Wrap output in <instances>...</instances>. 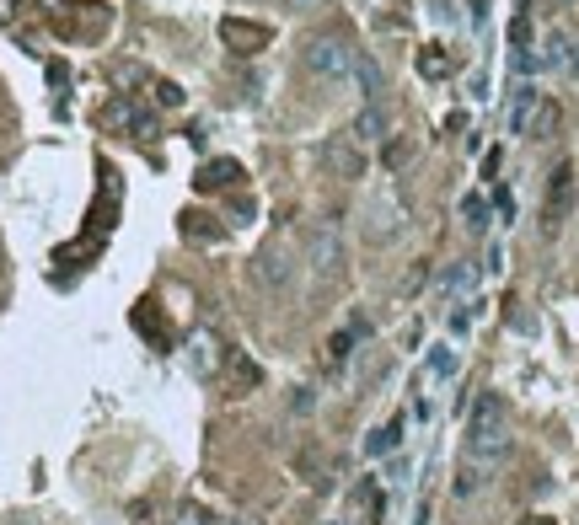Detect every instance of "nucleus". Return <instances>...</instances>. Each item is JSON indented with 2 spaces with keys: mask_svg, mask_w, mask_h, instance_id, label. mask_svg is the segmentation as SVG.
I'll return each instance as SVG.
<instances>
[{
  "mask_svg": "<svg viewBox=\"0 0 579 525\" xmlns=\"http://www.w3.org/2000/svg\"><path fill=\"white\" fill-rule=\"evenodd\" d=\"M150 102H156V107H183L188 91H183L177 80H150Z\"/></svg>",
  "mask_w": 579,
  "mask_h": 525,
  "instance_id": "obj_23",
  "label": "nucleus"
},
{
  "mask_svg": "<svg viewBox=\"0 0 579 525\" xmlns=\"http://www.w3.org/2000/svg\"><path fill=\"white\" fill-rule=\"evenodd\" d=\"M220 43L231 54H263L274 43V27L268 21H247V16H226L220 21Z\"/></svg>",
  "mask_w": 579,
  "mask_h": 525,
  "instance_id": "obj_4",
  "label": "nucleus"
},
{
  "mask_svg": "<svg viewBox=\"0 0 579 525\" xmlns=\"http://www.w3.org/2000/svg\"><path fill=\"white\" fill-rule=\"evenodd\" d=\"M365 333V322H354V327H338L333 338H328V365L338 370V365H349V354H354V338Z\"/></svg>",
  "mask_w": 579,
  "mask_h": 525,
  "instance_id": "obj_18",
  "label": "nucleus"
},
{
  "mask_svg": "<svg viewBox=\"0 0 579 525\" xmlns=\"http://www.w3.org/2000/svg\"><path fill=\"white\" fill-rule=\"evenodd\" d=\"M473 284H478V268H473V263H446V274L435 279V295L451 301V295H467Z\"/></svg>",
  "mask_w": 579,
  "mask_h": 525,
  "instance_id": "obj_15",
  "label": "nucleus"
},
{
  "mask_svg": "<svg viewBox=\"0 0 579 525\" xmlns=\"http://www.w3.org/2000/svg\"><path fill=\"white\" fill-rule=\"evenodd\" d=\"M328 166H333V177L354 182V177H365V150L349 134H338V140H328Z\"/></svg>",
  "mask_w": 579,
  "mask_h": 525,
  "instance_id": "obj_10",
  "label": "nucleus"
},
{
  "mask_svg": "<svg viewBox=\"0 0 579 525\" xmlns=\"http://www.w3.org/2000/svg\"><path fill=\"white\" fill-rule=\"evenodd\" d=\"M387 134H392V118H387L381 102H365V107L354 113V123H349V140H354V145H381Z\"/></svg>",
  "mask_w": 579,
  "mask_h": 525,
  "instance_id": "obj_9",
  "label": "nucleus"
},
{
  "mask_svg": "<svg viewBox=\"0 0 579 525\" xmlns=\"http://www.w3.org/2000/svg\"><path fill=\"white\" fill-rule=\"evenodd\" d=\"M569 59H575V43H569L564 32H553V38L542 43V64H548V70H564Z\"/></svg>",
  "mask_w": 579,
  "mask_h": 525,
  "instance_id": "obj_22",
  "label": "nucleus"
},
{
  "mask_svg": "<svg viewBox=\"0 0 579 525\" xmlns=\"http://www.w3.org/2000/svg\"><path fill=\"white\" fill-rule=\"evenodd\" d=\"M290 5H295V11H311V5H322V0H290Z\"/></svg>",
  "mask_w": 579,
  "mask_h": 525,
  "instance_id": "obj_38",
  "label": "nucleus"
},
{
  "mask_svg": "<svg viewBox=\"0 0 579 525\" xmlns=\"http://www.w3.org/2000/svg\"><path fill=\"white\" fill-rule=\"evenodd\" d=\"M188 365H193L199 376H215V370L226 365V354H220V338H215V333H199V338H188Z\"/></svg>",
  "mask_w": 579,
  "mask_h": 525,
  "instance_id": "obj_13",
  "label": "nucleus"
},
{
  "mask_svg": "<svg viewBox=\"0 0 579 525\" xmlns=\"http://www.w3.org/2000/svg\"><path fill=\"white\" fill-rule=\"evenodd\" d=\"M247 172H242V161L236 156H215V161H204V172H199V188L204 193H220V188H236Z\"/></svg>",
  "mask_w": 579,
  "mask_h": 525,
  "instance_id": "obj_11",
  "label": "nucleus"
},
{
  "mask_svg": "<svg viewBox=\"0 0 579 525\" xmlns=\"http://www.w3.org/2000/svg\"><path fill=\"white\" fill-rule=\"evenodd\" d=\"M413 525H430V504H419V515H413Z\"/></svg>",
  "mask_w": 579,
  "mask_h": 525,
  "instance_id": "obj_37",
  "label": "nucleus"
},
{
  "mask_svg": "<svg viewBox=\"0 0 579 525\" xmlns=\"http://www.w3.org/2000/svg\"><path fill=\"white\" fill-rule=\"evenodd\" d=\"M349 80L360 86V97H365V102H381V91H387V75H381V64H376L370 54H360V59H354V75H349Z\"/></svg>",
  "mask_w": 579,
  "mask_h": 525,
  "instance_id": "obj_14",
  "label": "nucleus"
},
{
  "mask_svg": "<svg viewBox=\"0 0 579 525\" xmlns=\"http://www.w3.org/2000/svg\"><path fill=\"white\" fill-rule=\"evenodd\" d=\"M231 220L247 225V220H252V199H236V204H231Z\"/></svg>",
  "mask_w": 579,
  "mask_h": 525,
  "instance_id": "obj_30",
  "label": "nucleus"
},
{
  "mask_svg": "<svg viewBox=\"0 0 579 525\" xmlns=\"http://www.w3.org/2000/svg\"><path fill=\"white\" fill-rule=\"evenodd\" d=\"M290 274H295V263L279 252V247H268V252H258V263H252V279L268 290V295H285L290 290Z\"/></svg>",
  "mask_w": 579,
  "mask_h": 525,
  "instance_id": "obj_8",
  "label": "nucleus"
},
{
  "mask_svg": "<svg viewBox=\"0 0 579 525\" xmlns=\"http://www.w3.org/2000/svg\"><path fill=\"white\" fill-rule=\"evenodd\" d=\"M413 161V140H387V150H381V166L387 172H403Z\"/></svg>",
  "mask_w": 579,
  "mask_h": 525,
  "instance_id": "obj_24",
  "label": "nucleus"
},
{
  "mask_svg": "<svg viewBox=\"0 0 579 525\" xmlns=\"http://www.w3.org/2000/svg\"><path fill=\"white\" fill-rule=\"evenodd\" d=\"M397 445H403V419H392V424H381V429H370V435H365V456H370V461L392 456Z\"/></svg>",
  "mask_w": 579,
  "mask_h": 525,
  "instance_id": "obj_16",
  "label": "nucleus"
},
{
  "mask_svg": "<svg viewBox=\"0 0 579 525\" xmlns=\"http://www.w3.org/2000/svg\"><path fill=\"white\" fill-rule=\"evenodd\" d=\"M575 209V161H558L548 177V199H542V231H558Z\"/></svg>",
  "mask_w": 579,
  "mask_h": 525,
  "instance_id": "obj_3",
  "label": "nucleus"
},
{
  "mask_svg": "<svg viewBox=\"0 0 579 525\" xmlns=\"http://www.w3.org/2000/svg\"><path fill=\"white\" fill-rule=\"evenodd\" d=\"M558 5H579V0H558Z\"/></svg>",
  "mask_w": 579,
  "mask_h": 525,
  "instance_id": "obj_40",
  "label": "nucleus"
},
{
  "mask_svg": "<svg viewBox=\"0 0 579 525\" xmlns=\"http://www.w3.org/2000/svg\"><path fill=\"white\" fill-rule=\"evenodd\" d=\"M102 123H113V129H129L134 140H156V134H161V123H156V113H145V107H134L129 97H118V102H107V113H102Z\"/></svg>",
  "mask_w": 579,
  "mask_h": 525,
  "instance_id": "obj_6",
  "label": "nucleus"
},
{
  "mask_svg": "<svg viewBox=\"0 0 579 525\" xmlns=\"http://www.w3.org/2000/svg\"><path fill=\"white\" fill-rule=\"evenodd\" d=\"M134 327H140L145 338H156V343H166V338H172V327H166V317L156 322V317H150V306H134Z\"/></svg>",
  "mask_w": 579,
  "mask_h": 525,
  "instance_id": "obj_25",
  "label": "nucleus"
},
{
  "mask_svg": "<svg viewBox=\"0 0 579 525\" xmlns=\"http://www.w3.org/2000/svg\"><path fill=\"white\" fill-rule=\"evenodd\" d=\"M11 525H32V521H11Z\"/></svg>",
  "mask_w": 579,
  "mask_h": 525,
  "instance_id": "obj_42",
  "label": "nucleus"
},
{
  "mask_svg": "<svg viewBox=\"0 0 579 525\" xmlns=\"http://www.w3.org/2000/svg\"><path fill=\"white\" fill-rule=\"evenodd\" d=\"M483 268H489V274H505V247H499V241L489 247V263H483Z\"/></svg>",
  "mask_w": 579,
  "mask_h": 525,
  "instance_id": "obj_31",
  "label": "nucleus"
},
{
  "mask_svg": "<svg viewBox=\"0 0 579 525\" xmlns=\"http://www.w3.org/2000/svg\"><path fill=\"white\" fill-rule=\"evenodd\" d=\"M483 478H489V472H483V467H473V461H467V467H462V472H456V483H451V494H456V499H473V494H478V488H483Z\"/></svg>",
  "mask_w": 579,
  "mask_h": 525,
  "instance_id": "obj_26",
  "label": "nucleus"
},
{
  "mask_svg": "<svg viewBox=\"0 0 579 525\" xmlns=\"http://www.w3.org/2000/svg\"><path fill=\"white\" fill-rule=\"evenodd\" d=\"M11 16H16V0H0V27H5Z\"/></svg>",
  "mask_w": 579,
  "mask_h": 525,
  "instance_id": "obj_35",
  "label": "nucleus"
},
{
  "mask_svg": "<svg viewBox=\"0 0 579 525\" xmlns=\"http://www.w3.org/2000/svg\"><path fill=\"white\" fill-rule=\"evenodd\" d=\"M419 75L424 80H446L451 75V54L446 48H419Z\"/></svg>",
  "mask_w": 579,
  "mask_h": 525,
  "instance_id": "obj_21",
  "label": "nucleus"
},
{
  "mask_svg": "<svg viewBox=\"0 0 579 525\" xmlns=\"http://www.w3.org/2000/svg\"><path fill=\"white\" fill-rule=\"evenodd\" d=\"M354 59H360V48H349V43L333 38V32H322V38L306 43V70H311L317 80H349V75H354Z\"/></svg>",
  "mask_w": 579,
  "mask_h": 525,
  "instance_id": "obj_2",
  "label": "nucleus"
},
{
  "mask_svg": "<svg viewBox=\"0 0 579 525\" xmlns=\"http://www.w3.org/2000/svg\"><path fill=\"white\" fill-rule=\"evenodd\" d=\"M558 129H564V107H558L553 97H542V107L532 113V129H526V134H532V140H553Z\"/></svg>",
  "mask_w": 579,
  "mask_h": 525,
  "instance_id": "obj_17",
  "label": "nucleus"
},
{
  "mask_svg": "<svg viewBox=\"0 0 579 525\" xmlns=\"http://www.w3.org/2000/svg\"><path fill=\"white\" fill-rule=\"evenodd\" d=\"M467 5H473V11H467V16H473V27H483V21H489V0H467Z\"/></svg>",
  "mask_w": 579,
  "mask_h": 525,
  "instance_id": "obj_34",
  "label": "nucleus"
},
{
  "mask_svg": "<svg viewBox=\"0 0 579 525\" xmlns=\"http://www.w3.org/2000/svg\"><path fill=\"white\" fill-rule=\"evenodd\" d=\"M489 215H494V209H489V199H483V193H467V199H462V225H467L473 236H483V231H489Z\"/></svg>",
  "mask_w": 579,
  "mask_h": 525,
  "instance_id": "obj_19",
  "label": "nucleus"
},
{
  "mask_svg": "<svg viewBox=\"0 0 579 525\" xmlns=\"http://www.w3.org/2000/svg\"><path fill=\"white\" fill-rule=\"evenodd\" d=\"M322 525H344V521H322Z\"/></svg>",
  "mask_w": 579,
  "mask_h": 525,
  "instance_id": "obj_41",
  "label": "nucleus"
},
{
  "mask_svg": "<svg viewBox=\"0 0 579 525\" xmlns=\"http://www.w3.org/2000/svg\"><path fill=\"white\" fill-rule=\"evenodd\" d=\"M510 48H532V11L510 16Z\"/></svg>",
  "mask_w": 579,
  "mask_h": 525,
  "instance_id": "obj_27",
  "label": "nucleus"
},
{
  "mask_svg": "<svg viewBox=\"0 0 579 525\" xmlns=\"http://www.w3.org/2000/svg\"><path fill=\"white\" fill-rule=\"evenodd\" d=\"M569 70H575V75H579V48H575V59H569Z\"/></svg>",
  "mask_w": 579,
  "mask_h": 525,
  "instance_id": "obj_39",
  "label": "nucleus"
},
{
  "mask_svg": "<svg viewBox=\"0 0 579 525\" xmlns=\"http://www.w3.org/2000/svg\"><path fill=\"white\" fill-rule=\"evenodd\" d=\"M537 107H542V91H537L532 80H521V86H515V97H510V118H505V123H510V134H526Z\"/></svg>",
  "mask_w": 579,
  "mask_h": 525,
  "instance_id": "obj_12",
  "label": "nucleus"
},
{
  "mask_svg": "<svg viewBox=\"0 0 579 525\" xmlns=\"http://www.w3.org/2000/svg\"><path fill=\"white\" fill-rule=\"evenodd\" d=\"M236 381H242V386H258V381H263V370H258L252 360H236Z\"/></svg>",
  "mask_w": 579,
  "mask_h": 525,
  "instance_id": "obj_28",
  "label": "nucleus"
},
{
  "mask_svg": "<svg viewBox=\"0 0 579 525\" xmlns=\"http://www.w3.org/2000/svg\"><path fill=\"white\" fill-rule=\"evenodd\" d=\"M397 231H403V204H397L392 193L370 199V204H365V236H370V241H392Z\"/></svg>",
  "mask_w": 579,
  "mask_h": 525,
  "instance_id": "obj_7",
  "label": "nucleus"
},
{
  "mask_svg": "<svg viewBox=\"0 0 579 525\" xmlns=\"http://www.w3.org/2000/svg\"><path fill=\"white\" fill-rule=\"evenodd\" d=\"M311 402H317V397H311V386H301V392L290 397V408H295V413H311Z\"/></svg>",
  "mask_w": 579,
  "mask_h": 525,
  "instance_id": "obj_32",
  "label": "nucleus"
},
{
  "mask_svg": "<svg viewBox=\"0 0 579 525\" xmlns=\"http://www.w3.org/2000/svg\"><path fill=\"white\" fill-rule=\"evenodd\" d=\"M510 451V413H505V397L499 392H478L473 413H467V461L494 472Z\"/></svg>",
  "mask_w": 579,
  "mask_h": 525,
  "instance_id": "obj_1",
  "label": "nucleus"
},
{
  "mask_svg": "<svg viewBox=\"0 0 579 525\" xmlns=\"http://www.w3.org/2000/svg\"><path fill=\"white\" fill-rule=\"evenodd\" d=\"M521 525H553V515H526Z\"/></svg>",
  "mask_w": 579,
  "mask_h": 525,
  "instance_id": "obj_36",
  "label": "nucleus"
},
{
  "mask_svg": "<svg viewBox=\"0 0 579 525\" xmlns=\"http://www.w3.org/2000/svg\"><path fill=\"white\" fill-rule=\"evenodd\" d=\"M306 263H311V274H317V279H333V274L344 268V236H338V225H317V231H311V241H306Z\"/></svg>",
  "mask_w": 579,
  "mask_h": 525,
  "instance_id": "obj_5",
  "label": "nucleus"
},
{
  "mask_svg": "<svg viewBox=\"0 0 579 525\" xmlns=\"http://www.w3.org/2000/svg\"><path fill=\"white\" fill-rule=\"evenodd\" d=\"M456 370H462V354H456L451 343H435V349H430V376H435V381H451Z\"/></svg>",
  "mask_w": 579,
  "mask_h": 525,
  "instance_id": "obj_20",
  "label": "nucleus"
},
{
  "mask_svg": "<svg viewBox=\"0 0 579 525\" xmlns=\"http://www.w3.org/2000/svg\"><path fill=\"white\" fill-rule=\"evenodd\" d=\"M494 209H499V220H515V199H510V188H499V193H494Z\"/></svg>",
  "mask_w": 579,
  "mask_h": 525,
  "instance_id": "obj_29",
  "label": "nucleus"
},
{
  "mask_svg": "<svg viewBox=\"0 0 579 525\" xmlns=\"http://www.w3.org/2000/svg\"><path fill=\"white\" fill-rule=\"evenodd\" d=\"M467 327H473V311H451V333H456V338H462V333H467Z\"/></svg>",
  "mask_w": 579,
  "mask_h": 525,
  "instance_id": "obj_33",
  "label": "nucleus"
}]
</instances>
